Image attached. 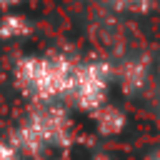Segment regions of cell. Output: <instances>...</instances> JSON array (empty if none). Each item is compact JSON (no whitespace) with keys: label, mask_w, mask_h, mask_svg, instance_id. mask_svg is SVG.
Returning <instances> with one entry per match:
<instances>
[{"label":"cell","mask_w":160,"mask_h":160,"mask_svg":"<svg viewBox=\"0 0 160 160\" xmlns=\"http://www.w3.org/2000/svg\"><path fill=\"white\" fill-rule=\"evenodd\" d=\"M22 0H0V10H12V8H18Z\"/></svg>","instance_id":"9c48e42d"},{"label":"cell","mask_w":160,"mask_h":160,"mask_svg":"<svg viewBox=\"0 0 160 160\" xmlns=\"http://www.w3.org/2000/svg\"><path fill=\"white\" fill-rule=\"evenodd\" d=\"M145 160H160V148H158V150H152V152H150Z\"/></svg>","instance_id":"8fae6325"},{"label":"cell","mask_w":160,"mask_h":160,"mask_svg":"<svg viewBox=\"0 0 160 160\" xmlns=\"http://www.w3.org/2000/svg\"><path fill=\"white\" fill-rule=\"evenodd\" d=\"M22 158L45 160L55 152H65L75 138V122L65 102L32 105L8 135Z\"/></svg>","instance_id":"6da1fadb"},{"label":"cell","mask_w":160,"mask_h":160,"mask_svg":"<svg viewBox=\"0 0 160 160\" xmlns=\"http://www.w3.org/2000/svg\"><path fill=\"white\" fill-rule=\"evenodd\" d=\"M112 85H115V62H110L108 58H82L75 62V75L65 105L90 115L110 100Z\"/></svg>","instance_id":"3957f363"},{"label":"cell","mask_w":160,"mask_h":160,"mask_svg":"<svg viewBox=\"0 0 160 160\" xmlns=\"http://www.w3.org/2000/svg\"><path fill=\"white\" fill-rule=\"evenodd\" d=\"M152 65L145 55H132L115 62V85L125 95H140L150 82Z\"/></svg>","instance_id":"277c9868"},{"label":"cell","mask_w":160,"mask_h":160,"mask_svg":"<svg viewBox=\"0 0 160 160\" xmlns=\"http://www.w3.org/2000/svg\"><path fill=\"white\" fill-rule=\"evenodd\" d=\"M88 118H90V122H92V128H95V132H98L100 138L122 135L125 128H128V112H125L120 105L110 102V100H108L105 105H100L95 112H90Z\"/></svg>","instance_id":"5b68a950"},{"label":"cell","mask_w":160,"mask_h":160,"mask_svg":"<svg viewBox=\"0 0 160 160\" xmlns=\"http://www.w3.org/2000/svg\"><path fill=\"white\" fill-rule=\"evenodd\" d=\"M0 160H22L20 150L12 145L10 138H0Z\"/></svg>","instance_id":"ba28073f"},{"label":"cell","mask_w":160,"mask_h":160,"mask_svg":"<svg viewBox=\"0 0 160 160\" xmlns=\"http://www.w3.org/2000/svg\"><path fill=\"white\" fill-rule=\"evenodd\" d=\"M75 58L65 52H28L12 62V82L32 105L65 102L70 95Z\"/></svg>","instance_id":"7a4b0ae2"},{"label":"cell","mask_w":160,"mask_h":160,"mask_svg":"<svg viewBox=\"0 0 160 160\" xmlns=\"http://www.w3.org/2000/svg\"><path fill=\"white\" fill-rule=\"evenodd\" d=\"M155 72H158V78H160V55H158V62H155Z\"/></svg>","instance_id":"7c38bea8"},{"label":"cell","mask_w":160,"mask_h":160,"mask_svg":"<svg viewBox=\"0 0 160 160\" xmlns=\"http://www.w3.org/2000/svg\"><path fill=\"white\" fill-rule=\"evenodd\" d=\"M90 160H115V158H112V155H108V152H95Z\"/></svg>","instance_id":"30bf717a"},{"label":"cell","mask_w":160,"mask_h":160,"mask_svg":"<svg viewBox=\"0 0 160 160\" xmlns=\"http://www.w3.org/2000/svg\"><path fill=\"white\" fill-rule=\"evenodd\" d=\"M30 32V20L22 15V12H15V10H8L2 18H0V38L2 40H20Z\"/></svg>","instance_id":"8992f818"},{"label":"cell","mask_w":160,"mask_h":160,"mask_svg":"<svg viewBox=\"0 0 160 160\" xmlns=\"http://www.w3.org/2000/svg\"><path fill=\"white\" fill-rule=\"evenodd\" d=\"M112 12L120 15H148L155 5V0H105Z\"/></svg>","instance_id":"52a82bcc"}]
</instances>
